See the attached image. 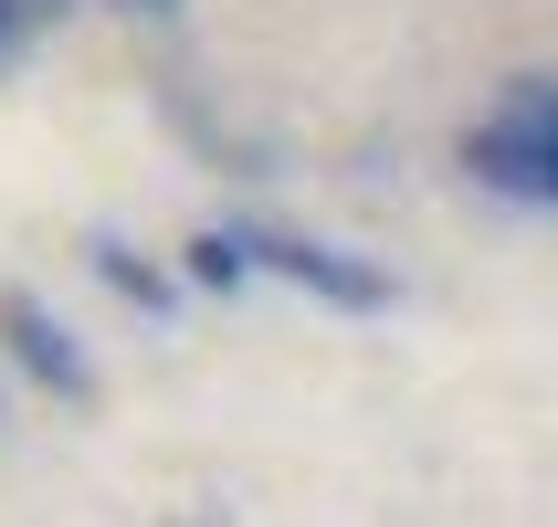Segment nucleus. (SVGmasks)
Segmentation results:
<instances>
[{
    "label": "nucleus",
    "mask_w": 558,
    "mask_h": 527,
    "mask_svg": "<svg viewBox=\"0 0 558 527\" xmlns=\"http://www.w3.org/2000/svg\"><path fill=\"white\" fill-rule=\"evenodd\" d=\"M11 53H22V43H11V32H0V63H11Z\"/></svg>",
    "instance_id": "0eeeda50"
},
{
    "label": "nucleus",
    "mask_w": 558,
    "mask_h": 527,
    "mask_svg": "<svg viewBox=\"0 0 558 527\" xmlns=\"http://www.w3.org/2000/svg\"><path fill=\"white\" fill-rule=\"evenodd\" d=\"M43 22H63V0H0V32H11V43H32Z\"/></svg>",
    "instance_id": "39448f33"
},
{
    "label": "nucleus",
    "mask_w": 558,
    "mask_h": 527,
    "mask_svg": "<svg viewBox=\"0 0 558 527\" xmlns=\"http://www.w3.org/2000/svg\"><path fill=\"white\" fill-rule=\"evenodd\" d=\"M464 169L496 201L558 212V74H517V85L464 127Z\"/></svg>",
    "instance_id": "f03ea898"
},
{
    "label": "nucleus",
    "mask_w": 558,
    "mask_h": 527,
    "mask_svg": "<svg viewBox=\"0 0 558 527\" xmlns=\"http://www.w3.org/2000/svg\"><path fill=\"white\" fill-rule=\"evenodd\" d=\"M190 264H201V285L284 275V285H306V296H327V307H348V316H369V307H390V296H401L369 253L316 243V232H275V221H221V232H201V253H190Z\"/></svg>",
    "instance_id": "f257e3e1"
},
{
    "label": "nucleus",
    "mask_w": 558,
    "mask_h": 527,
    "mask_svg": "<svg viewBox=\"0 0 558 527\" xmlns=\"http://www.w3.org/2000/svg\"><path fill=\"white\" fill-rule=\"evenodd\" d=\"M0 348H11V370L32 380V391H53V402H95V370H85V348H74V327H63L43 296H0Z\"/></svg>",
    "instance_id": "7ed1b4c3"
},
{
    "label": "nucleus",
    "mask_w": 558,
    "mask_h": 527,
    "mask_svg": "<svg viewBox=\"0 0 558 527\" xmlns=\"http://www.w3.org/2000/svg\"><path fill=\"white\" fill-rule=\"evenodd\" d=\"M95 275L117 285V296H137V307H169V275H148L126 243H95Z\"/></svg>",
    "instance_id": "20e7f679"
},
{
    "label": "nucleus",
    "mask_w": 558,
    "mask_h": 527,
    "mask_svg": "<svg viewBox=\"0 0 558 527\" xmlns=\"http://www.w3.org/2000/svg\"><path fill=\"white\" fill-rule=\"evenodd\" d=\"M117 11H180V0H117Z\"/></svg>",
    "instance_id": "423d86ee"
}]
</instances>
